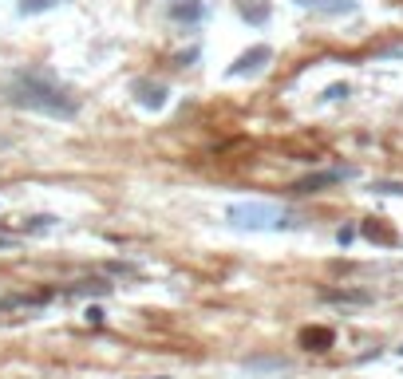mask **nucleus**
Wrapping results in <instances>:
<instances>
[{
	"label": "nucleus",
	"instance_id": "1",
	"mask_svg": "<svg viewBox=\"0 0 403 379\" xmlns=\"http://www.w3.org/2000/svg\"><path fill=\"white\" fill-rule=\"evenodd\" d=\"M4 99L16 111L44 115V119H56V123H71L80 115V95L71 87H63L60 80L44 75V71H16L8 91H4Z\"/></svg>",
	"mask_w": 403,
	"mask_h": 379
},
{
	"label": "nucleus",
	"instance_id": "2",
	"mask_svg": "<svg viewBox=\"0 0 403 379\" xmlns=\"http://www.w3.org/2000/svg\"><path fill=\"white\" fill-rule=\"evenodd\" d=\"M225 221L242 233H277L292 225V218L273 201H233L225 210Z\"/></svg>",
	"mask_w": 403,
	"mask_h": 379
},
{
	"label": "nucleus",
	"instance_id": "3",
	"mask_svg": "<svg viewBox=\"0 0 403 379\" xmlns=\"http://www.w3.org/2000/svg\"><path fill=\"white\" fill-rule=\"evenodd\" d=\"M269 63H273V48H269V44H253L249 51H242V56L230 63V71H225V75H230V80H245V75L265 71Z\"/></svg>",
	"mask_w": 403,
	"mask_h": 379
},
{
	"label": "nucleus",
	"instance_id": "4",
	"mask_svg": "<svg viewBox=\"0 0 403 379\" xmlns=\"http://www.w3.org/2000/svg\"><path fill=\"white\" fill-rule=\"evenodd\" d=\"M131 91H135V99H139V107H147V111H162L166 107V83H154V80H135L131 83Z\"/></svg>",
	"mask_w": 403,
	"mask_h": 379
},
{
	"label": "nucleus",
	"instance_id": "5",
	"mask_svg": "<svg viewBox=\"0 0 403 379\" xmlns=\"http://www.w3.org/2000/svg\"><path fill=\"white\" fill-rule=\"evenodd\" d=\"M292 4L304 12H324V16H348V12L360 8L356 0H292Z\"/></svg>",
	"mask_w": 403,
	"mask_h": 379
},
{
	"label": "nucleus",
	"instance_id": "6",
	"mask_svg": "<svg viewBox=\"0 0 403 379\" xmlns=\"http://www.w3.org/2000/svg\"><path fill=\"white\" fill-rule=\"evenodd\" d=\"M352 170H321V174H309V178H301L297 186H292V194H316V190H324V186H333V182H340V178H348Z\"/></svg>",
	"mask_w": 403,
	"mask_h": 379
},
{
	"label": "nucleus",
	"instance_id": "7",
	"mask_svg": "<svg viewBox=\"0 0 403 379\" xmlns=\"http://www.w3.org/2000/svg\"><path fill=\"white\" fill-rule=\"evenodd\" d=\"M166 12H170V20H174V24H198L202 16H206L202 0H174Z\"/></svg>",
	"mask_w": 403,
	"mask_h": 379
},
{
	"label": "nucleus",
	"instance_id": "8",
	"mask_svg": "<svg viewBox=\"0 0 403 379\" xmlns=\"http://www.w3.org/2000/svg\"><path fill=\"white\" fill-rule=\"evenodd\" d=\"M333 328H304L301 332V348L304 352H328L333 348Z\"/></svg>",
	"mask_w": 403,
	"mask_h": 379
},
{
	"label": "nucleus",
	"instance_id": "9",
	"mask_svg": "<svg viewBox=\"0 0 403 379\" xmlns=\"http://www.w3.org/2000/svg\"><path fill=\"white\" fill-rule=\"evenodd\" d=\"M107 292H111L107 280H80V285H71L63 297H107Z\"/></svg>",
	"mask_w": 403,
	"mask_h": 379
},
{
	"label": "nucleus",
	"instance_id": "10",
	"mask_svg": "<svg viewBox=\"0 0 403 379\" xmlns=\"http://www.w3.org/2000/svg\"><path fill=\"white\" fill-rule=\"evenodd\" d=\"M56 4H63V0H20L16 12H20V16H40V12L56 8Z\"/></svg>",
	"mask_w": 403,
	"mask_h": 379
},
{
	"label": "nucleus",
	"instance_id": "11",
	"mask_svg": "<svg viewBox=\"0 0 403 379\" xmlns=\"http://www.w3.org/2000/svg\"><path fill=\"white\" fill-rule=\"evenodd\" d=\"M51 225H56V218H51V213H36V218H28L24 233H44V230H51Z\"/></svg>",
	"mask_w": 403,
	"mask_h": 379
},
{
	"label": "nucleus",
	"instance_id": "12",
	"mask_svg": "<svg viewBox=\"0 0 403 379\" xmlns=\"http://www.w3.org/2000/svg\"><path fill=\"white\" fill-rule=\"evenodd\" d=\"M242 16H245L249 24H265V20H269V4H253V8L245 4V8H242Z\"/></svg>",
	"mask_w": 403,
	"mask_h": 379
},
{
	"label": "nucleus",
	"instance_id": "13",
	"mask_svg": "<svg viewBox=\"0 0 403 379\" xmlns=\"http://www.w3.org/2000/svg\"><path fill=\"white\" fill-rule=\"evenodd\" d=\"M324 300H336V304H364L368 292H324Z\"/></svg>",
	"mask_w": 403,
	"mask_h": 379
},
{
	"label": "nucleus",
	"instance_id": "14",
	"mask_svg": "<svg viewBox=\"0 0 403 379\" xmlns=\"http://www.w3.org/2000/svg\"><path fill=\"white\" fill-rule=\"evenodd\" d=\"M376 190H380V194H403V182H380Z\"/></svg>",
	"mask_w": 403,
	"mask_h": 379
},
{
	"label": "nucleus",
	"instance_id": "15",
	"mask_svg": "<svg viewBox=\"0 0 403 379\" xmlns=\"http://www.w3.org/2000/svg\"><path fill=\"white\" fill-rule=\"evenodd\" d=\"M16 241H20L16 233H0V249H16Z\"/></svg>",
	"mask_w": 403,
	"mask_h": 379
},
{
	"label": "nucleus",
	"instance_id": "16",
	"mask_svg": "<svg viewBox=\"0 0 403 379\" xmlns=\"http://www.w3.org/2000/svg\"><path fill=\"white\" fill-rule=\"evenodd\" d=\"M324 95H328V99H340V95H348V87H344V83H336V87H328Z\"/></svg>",
	"mask_w": 403,
	"mask_h": 379
},
{
	"label": "nucleus",
	"instance_id": "17",
	"mask_svg": "<svg viewBox=\"0 0 403 379\" xmlns=\"http://www.w3.org/2000/svg\"><path fill=\"white\" fill-rule=\"evenodd\" d=\"M87 324H103V309H87Z\"/></svg>",
	"mask_w": 403,
	"mask_h": 379
},
{
	"label": "nucleus",
	"instance_id": "18",
	"mask_svg": "<svg viewBox=\"0 0 403 379\" xmlns=\"http://www.w3.org/2000/svg\"><path fill=\"white\" fill-rule=\"evenodd\" d=\"M352 237H356V230H340V233H336V241H340V245H348Z\"/></svg>",
	"mask_w": 403,
	"mask_h": 379
},
{
	"label": "nucleus",
	"instance_id": "19",
	"mask_svg": "<svg viewBox=\"0 0 403 379\" xmlns=\"http://www.w3.org/2000/svg\"><path fill=\"white\" fill-rule=\"evenodd\" d=\"M399 352H403V348H399Z\"/></svg>",
	"mask_w": 403,
	"mask_h": 379
}]
</instances>
